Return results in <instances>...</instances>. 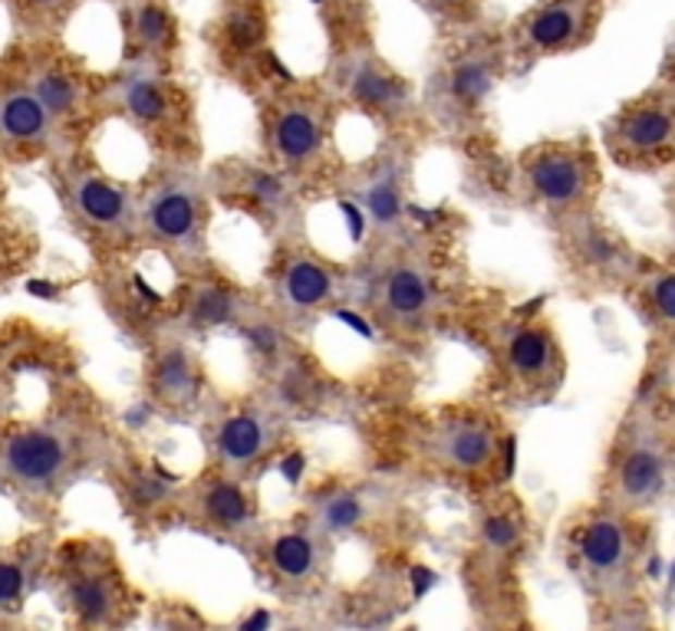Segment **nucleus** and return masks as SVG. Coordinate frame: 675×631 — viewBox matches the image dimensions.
Segmentation results:
<instances>
[{"label":"nucleus","mask_w":675,"mask_h":631,"mask_svg":"<svg viewBox=\"0 0 675 631\" xmlns=\"http://www.w3.org/2000/svg\"><path fill=\"white\" fill-rule=\"evenodd\" d=\"M353 99L366 109H392L402 102V83L376 66H363L353 76Z\"/></svg>","instance_id":"20"},{"label":"nucleus","mask_w":675,"mask_h":631,"mask_svg":"<svg viewBox=\"0 0 675 631\" xmlns=\"http://www.w3.org/2000/svg\"><path fill=\"white\" fill-rule=\"evenodd\" d=\"M125 109L139 119V122H159V119H165V112H169V99H165V92L156 86V83H149V79H132L128 86H125Z\"/></svg>","instance_id":"21"},{"label":"nucleus","mask_w":675,"mask_h":631,"mask_svg":"<svg viewBox=\"0 0 675 631\" xmlns=\"http://www.w3.org/2000/svg\"><path fill=\"white\" fill-rule=\"evenodd\" d=\"M274 148L284 162L304 165L323 148V125L310 109H287L274 125Z\"/></svg>","instance_id":"10"},{"label":"nucleus","mask_w":675,"mask_h":631,"mask_svg":"<svg viewBox=\"0 0 675 631\" xmlns=\"http://www.w3.org/2000/svg\"><path fill=\"white\" fill-rule=\"evenodd\" d=\"M149 234L162 244L185 247L198 234V201L188 188H162L146 208Z\"/></svg>","instance_id":"5"},{"label":"nucleus","mask_w":675,"mask_h":631,"mask_svg":"<svg viewBox=\"0 0 675 631\" xmlns=\"http://www.w3.org/2000/svg\"><path fill=\"white\" fill-rule=\"evenodd\" d=\"M584 30V11L574 0H554V4L540 8L524 34H527V44L540 53H554V50H564L577 40V34Z\"/></svg>","instance_id":"8"},{"label":"nucleus","mask_w":675,"mask_h":631,"mask_svg":"<svg viewBox=\"0 0 675 631\" xmlns=\"http://www.w3.org/2000/svg\"><path fill=\"white\" fill-rule=\"evenodd\" d=\"M267 444H270L267 421L254 411H237V415L224 418L214 434V450L228 467H244V463L257 460L267 450Z\"/></svg>","instance_id":"7"},{"label":"nucleus","mask_w":675,"mask_h":631,"mask_svg":"<svg viewBox=\"0 0 675 631\" xmlns=\"http://www.w3.org/2000/svg\"><path fill=\"white\" fill-rule=\"evenodd\" d=\"M649 299H652V312L662 323H675V273L659 276L649 289Z\"/></svg>","instance_id":"30"},{"label":"nucleus","mask_w":675,"mask_h":631,"mask_svg":"<svg viewBox=\"0 0 675 631\" xmlns=\"http://www.w3.org/2000/svg\"><path fill=\"white\" fill-rule=\"evenodd\" d=\"M281 296L297 309H317L333 296V276L317 260H294L281 276Z\"/></svg>","instance_id":"12"},{"label":"nucleus","mask_w":675,"mask_h":631,"mask_svg":"<svg viewBox=\"0 0 675 631\" xmlns=\"http://www.w3.org/2000/svg\"><path fill=\"white\" fill-rule=\"evenodd\" d=\"M250 191H254L257 198H263V201H274V198H281L284 185H281V178H274V175L254 172V175H250Z\"/></svg>","instance_id":"31"},{"label":"nucleus","mask_w":675,"mask_h":631,"mask_svg":"<svg viewBox=\"0 0 675 631\" xmlns=\"http://www.w3.org/2000/svg\"><path fill=\"white\" fill-rule=\"evenodd\" d=\"M27 589V572L21 562L0 559V608H14L24 598Z\"/></svg>","instance_id":"29"},{"label":"nucleus","mask_w":675,"mask_h":631,"mask_svg":"<svg viewBox=\"0 0 675 631\" xmlns=\"http://www.w3.org/2000/svg\"><path fill=\"white\" fill-rule=\"evenodd\" d=\"M274 572L287 582H307L320 569V546L307 533H284L270 546Z\"/></svg>","instance_id":"16"},{"label":"nucleus","mask_w":675,"mask_h":631,"mask_svg":"<svg viewBox=\"0 0 675 631\" xmlns=\"http://www.w3.org/2000/svg\"><path fill=\"white\" fill-rule=\"evenodd\" d=\"M70 605L73 611L86 621V624H102L109 621L115 598H112V585L106 576L99 572H83L76 576V582H70Z\"/></svg>","instance_id":"19"},{"label":"nucleus","mask_w":675,"mask_h":631,"mask_svg":"<svg viewBox=\"0 0 675 631\" xmlns=\"http://www.w3.org/2000/svg\"><path fill=\"white\" fill-rule=\"evenodd\" d=\"M135 34L149 50H162L172 40V21L159 4H143L135 11Z\"/></svg>","instance_id":"26"},{"label":"nucleus","mask_w":675,"mask_h":631,"mask_svg":"<svg viewBox=\"0 0 675 631\" xmlns=\"http://www.w3.org/2000/svg\"><path fill=\"white\" fill-rule=\"evenodd\" d=\"M0 463L17 484L30 491H50L70 467V444L50 428H27L4 441Z\"/></svg>","instance_id":"3"},{"label":"nucleus","mask_w":675,"mask_h":631,"mask_svg":"<svg viewBox=\"0 0 675 631\" xmlns=\"http://www.w3.org/2000/svg\"><path fill=\"white\" fill-rule=\"evenodd\" d=\"M156 392L162 401L172 405H188L198 392V379L192 369V359L182 349H169L156 362Z\"/></svg>","instance_id":"18"},{"label":"nucleus","mask_w":675,"mask_h":631,"mask_svg":"<svg viewBox=\"0 0 675 631\" xmlns=\"http://www.w3.org/2000/svg\"><path fill=\"white\" fill-rule=\"evenodd\" d=\"M429 299H432V286L413 267H398L385 280V306L398 316V320H413V316H422L429 309Z\"/></svg>","instance_id":"17"},{"label":"nucleus","mask_w":675,"mask_h":631,"mask_svg":"<svg viewBox=\"0 0 675 631\" xmlns=\"http://www.w3.org/2000/svg\"><path fill=\"white\" fill-rule=\"evenodd\" d=\"M30 4H37V8H57V4H63V0H30Z\"/></svg>","instance_id":"32"},{"label":"nucleus","mask_w":675,"mask_h":631,"mask_svg":"<svg viewBox=\"0 0 675 631\" xmlns=\"http://www.w3.org/2000/svg\"><path fill=\"white\" fill-rule=\"evenodd\" d=\"M76 208L86 221H93L96 227H115L122 224V218L128 214V198L122 188H115L106 178H83L76 182Z\"/></svg>","instance_id":"14"},{"label":"nucleus","mask_w":675,"mask_h":631,"mask_svg":"<svg viewBox=\"0 0 675 631\" xmlns=\"http://www.w3.org/2000/svg\"><path fill=\"white\" fill-rule=\"evenodd\" d=\"M201 514L218 530H244L250 520V500L234 481H211L201 494Z\"/></svg>","instance_id":"15"},{"label":"nucleus","mask_w":675,"mask_h":631,"mask_svg":"<svg viewBox=\"0 0 675 631\" xmlns=\"http://www.w3.org/2000/svg\"><path fill=\"white\" fill-rule=\"evenodd\" d=\"M527 185L548 208H580L597 188L593 154L574 145H544L527 154Z\"/></svg>","instance_id":"1"},{"label":"nucleus","mask_w":675,"mask_h":631,"mask_svg":"<svg viewBox=\"0 0 675 631\" xmlns=\"http://www.w3.org/2000/svg\"><path fill=\"white\" fill-rule=\"evenodd\" d=\"M481 536H484L488 549L507 553V549H514L517 540H520V523H517L511 514H491V517L484 520V527H481Z\"/></svg>","instance_id":"28"},{"label":"nucleus","mask_w":675,"mask_h":631,"mask_svg":"<svg viewBox=\"0 0 675 631\" xmlns=\"http://www.w3.org/2000/svg\"><path fill=\"white\" fill-rule=\"evenodd\" d=\"M435 454L455 470H481L498 454V437L484 421H449L435 434Z\"/></svg>","instance_id":"4"},{"label":"nucleus","mask_w":675,"mask_h":631,"mask_svg":"<svg viewBox=\"0 0 675 631\" xmlns=\"http://www.w3.org/2000/svg\"><path fill=\"white\" fill-rule=\"evenodd\" d=\"M577 553L593 576H603V579L619 576L629 562V540H626L623 523L613 517L590 520L577 540Z\"/></svg>","instance_id":"6"},{"label":"nucleus","mask_w":675,"mask_h":631,"mask_svg":"<svg viewBox=\"0 0 675 631\" xmlns=\"http://www.w3.org/2000/svg\"><path fill=\"white\" fill-rule=\"evenodd\" d=\"M50 128V112L34 92H14L0 99V135L11 141H37Z\"/></svg>","instance_id":"13"},{"label":"nucleus","mask_w":675,"mask_h":631,"mask_svg":"<svg viewBox=\"0 0 675 631\" xmlns=\"http://www.w3.org/2000/svg\"><path fill=\"white\" fill-rule=\"evenodd\" d=\"M34 96L44 102L50 115H63L76 106V83L63 73H44L34 86Z\"/></svg>","instance_id":"25"},{"label":"nucleus","mask_w":675,"mask_h":631,"mask_svg":"<svg viewBox=\"0 0 675 631\" xmlns=\"http://www.w3.org/2000/svg\"><path fill=\"white\" fill-rule=\"evenodd\" d=\"M491 83H494V76H491V70H488L484 60H465V63H458L455 73H452V92H455V99L465 102V106L481 102V99L488 96Z\"/></svg>","instance_id":"22"},{"label":"nucleus","mask_w":675,"mask_h":631,"mask_svg":"<svg viewBox=\"0 0 675 631\" xmlns=\"http://www.w3.org/2000/svg\"><path fill=\"white\" fill-rule=\"evenodd\" d=\"M231 312H234V296L228 289H221V286H208L192 302V323L211 330V326L228 323Z\"/></svg>","instance_id":"24"},{"label":"nucleus","mask_w":675,"mask_h":631,"mask_svg":"<svg viewBox=\"0 0 675 631\" xmlns=\"http://www.w3.org/2000/svg\"><path fill=\"white\" fill-rule=\"evenodd\" d=\"M610 148L626 165L672 162L675 158V102L642 99L619 112L610 128Z\"/></svg>","instance_id":"2"},{"label":"nucleus","mask_w":675,"mask_h":631,"mask_svg":"<svg viewBox=\"0 0 675 631\" xmlns=\"http://www.w3.org/2000/svg\"><path fill=\"white\" fill-rule=\"evenodd\" d=\"M366 208L372 214V221L379 224H395L402 214V198H398V185L392 178H379L372 182L369 195H366Z\"/></svg>","instance_id":"27"},{"label":"nucleus","mask_w":675,"mask_h":631,"mask_svg":"<svg viewBox=\"0 0 675 631\" xmlns=\"http://www.w3.org/2000/svg\"><path fill=\"white\" fill-rule=\"evenodd\" d=\"M557 362L554 336L540 326H524L507 343V366L520 379H544Z\"/></svg>","instance_id":"11"},{"label":"nucleus","mask_w":675,"mask_h":631,"mask_svg":"<svg viewBox=\"0 0 675 631\" xmlns=\"http://www.w3.org/2000/svg\"><path fill=\"white\" fill-rule=\"evenodd\" d=\"M363 517H366V510H363L359 497H356V494H346V491L333 494V497L323 500V507H320V523H323V530H330V533H349V530H356V527L363 523Z\"/></svg>","instance_id":"23"},{"label":"nucleus","mask_w":675,"mask_h":631,"mask_svg":"<svg viewBox=\"0 0 675 631\" xmlns=\"http://www.w3.org/2000/svg\"><path fill=\"white\" fill-rule=\"evenodd\" d=\"M616 484H619V497L626 504H633V507L649 504L652 497H659V491L665 484L662 454L652 447H633L616 470Z\"/></svg>","instance_id":"9"},{"label":"nucleus","mask_w":675,"mask_h":631,"mask_svg":"<svg viewBox=\"0 0 675 631\" xmlns=\"http://www.w3.org/2000/svg\"><path fill=\"white\" fill-rule=\"evenodd\" d=\"M439 4H462V0H439Z\"/></svg>","instance_id":"33"}]
</instances>
